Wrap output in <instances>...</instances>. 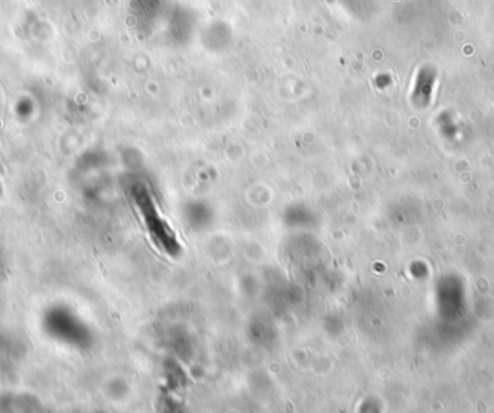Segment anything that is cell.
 I'll list each match as a JSON object with an SVG mask.
<instances>
[{
	"label": "cell",
	"instance_id": "cell-1",
	"mask_svg": "<svg viewBox=\"0 0 494 413\" xmlns=\"http://www.w3.org/2000/svg\"><path fill=\"white\" fill-rule=\"evenodd\" d=\"M142 212L146 219V224L149 227V231L152 233L153 239H156V242L160 243L161 247H164L167 251L172 253V249H176L178 243L175 242V237L172 235V233L168 230V227L165 226V223L162 220H160L156 214L155 207L152 205V203L149 201L148 205H141Z\"/></svg>",
	"mask_w": 494,
	"mask_h": 413
}]
</instances>
